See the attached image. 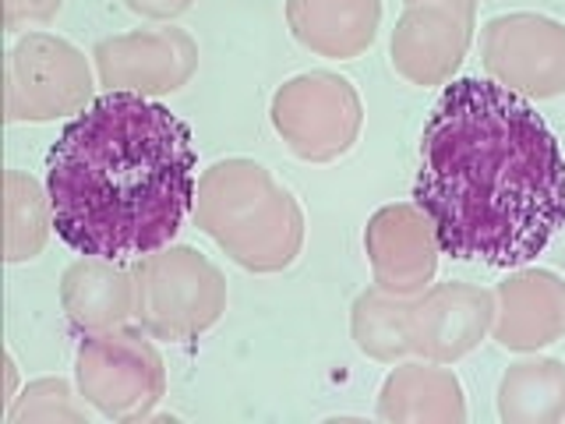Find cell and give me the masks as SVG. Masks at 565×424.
Returning <instances> with one entry per match:
<instances>
[{
    "mask_svg": "<svg viewBox=\"0 0 565 424\" xmlns=\"http://www.w3.org/2000/svg\"><path fill=\"white\" fill-rule=\"evenodd\" d=\"M414 202L446 255L526 265L565 226V159L520 93L459 78L424 124Z\"/></svg>",
    "mask_w": 565,
    "mask_h": 424,
    "instance_id": "6da1fadb",
    "label": "cell"
},
{
    "mask_svg": "<svg viewBox=\"0 0 565 424\" xmlns=\"http://www.w3.org/2000/svg\"><path fill=\"white\" fill-rule=\"evenodd\" d=\"M491 294L446 283L411 308V350L431 361H452L467 353L488 326L494 311Z\"/></svg>",
    "mask_w": 565,
    "mask_h": 424,
    "instance_id": "9c48e42d",
    "label": "cell"
},
{
    "mask_svg": "<svg viewBox=\"0 0 565 424\" xmlns=\"http://www.w3.org/2000/svg\"><path fill=\"white\" fill-rule=\"evenodd\" d=\"M441 252L431 220L414 205H388L367 226V255L379 287L388 294H414L435 276Z\"/></svg>",
    "mask_w": 565,
    "mask_h": 424,
    "instance_id": "52a82bcc",
    "label": "cell"
},
{
    "mask_svg": "<svg viewBox=\"0 0 565 424\" xmlns=\"http://www.w3.org/2000/svg\"><path fill=\"white\" fill-rule=\"evenodd\" d=\"M379 0H290L297 40L326 57H358L375 40Z\"/></svg>",
    "mask_w": 565,
    "mask_h": 424,
    "instance_id": "30bf717a",
    "label": "cell"
},
{
    "mask_svg": "<svg viewBox=\"0 0 565 424\" xmlns=\"http://www.w3.org/2000/svg\"><path fill=\"white\" fill-rule=\"evenodd\" d=\"M64 305L82 326L120 322L131 311V287L120 269H110L106 258L82 262L64 276Z\"/></svg>",
    "mask_w": 565,
    "mask_h": 424,
    "instance_id": "7c38bea8",
    "label": "cell"
},
{
    "mask_svg": "<svg viewBox=\"0 0 565 424\" xmlns=\"http://www.w3.org/2000/svg\"><path fill=\"white\" fill-rule=\"evenodd\" d=\"M499 411L505 421H558L565 414V368L558 361L509 368Z\"/></svg>",
    "mask_w": 565,
    "mask_h": 424,
    "instance_id": "4fadbf2b",
    "label": "cell"
},
{
    "mask_svg": "<svg viewBox=\"0 0 565 424\" xmlns=\"http://www.w3.org/2000/svg\"><path fill=\"white\" fill-rule=\"evenodd\" d=\"M565 332V283L555 273L526 269L494 290V340L534 350Z\"/></svg>",
    "mask_w": 565,
    "mask_h": 424,
    "instance_id": "ba28073f",
    "label": "cell"
},
{
    "mask_svg": "<svg viewBox=\"0 0 565 424\" xmlns=\"http://www.w3.org/2000/svg\"><path fill=\"white\" fill-rule=\"evenodd\" d=\"M382 417L463 421V393L449 371L411 364L393 371L382 385Z\"/></svg>",
    "mask_w": 565,
    "mask_h": 424,
    "instance_id": "8fae6325",
    "label": "cell"
},
{
    "mask_svg": "<svg viewBox=\"0 0 565 424\" xmlns=\"http://www.w3.org/2000/svg\"><path fill=\"white\" fill-rule=\"evenodd\" d=\"M484 64L512 93H565V29L541 14H505L484 29Z\"/></svg>",
    "mask_w": 565,
    "mask_h": 424,
    "instance_id": "277c9868",
    "label": "cell"
},
{
    "mask_svg": "<svg viewBox=\"0 0 565 424\" xmlns=\"http://www.w3.org/2000/svg\"><path fill=\"white\" fill-rule=\"evenodd\" d=\"M78 379L85 396L103 414L131 417L146 414L163 393V371L149 343L138 336H96L78 353Z\"/></svg>",
    "mask_w": 565,
    "mask_h": 424,
    "instance_id": "5b68a950",
    "label": "cell"
},
{
    "mask_svg": "<svg viewBox=\"0 0 565 424\" xmlns=\"http://www.w3.org/2000/svg\"><path fill=\"white\" fill-rule=\"evenodd\" d=\"M57 237L93 258H138L170 244L194 199L191 131L167 106L110 93L71 120L46 159Z\"/></svg>",
    "mask_w": 565,
    "mask_h": 424,
    "instance_id": "7a4b0ae2",
    "label": "cell"
},
{
    "mask_svg": "<svg viewBox=\"0 0 565 424\" xmlns=\"http://www.w3.org/2000/svg\"><path fill=\"white\" fill-rule=\"evenodd\" d=\"M273 120L279 135L290 138L297 156L332 159L350 149L361 128V99L350 82L315 71L279 88L273 103Z\"/></svg>",
    "mask_w": 565,
    "mask_h": 424,
    "instance_id": "3957f363",
    "label": "cell"
},
{
    "mask_svg": "<svg viewBox=\"0 0 565 424\" xmlns=\"http://www.w3.org/2000/svg\"><path fill=\"white\" fill-rule=\"evenodd\" d=\"M411 308L414 305L388 297L385 287L364 294L353 311V336H358L361 350L382 361H393L396 353L411 350Z\"/></svg>",
    "mask_w": 565,
    "mask_h": 424,
    "instance_id": "5bb4252c",
    "label": "cell"
},
{
    "mask_svg": "<svg viewBox=\"0 0 565 424\" xmlns=\"http://www.w3.org/2000/svg\"><path fill=\"white\" fill-rule=\"evenodd\" d=\"M473 0H411L393 35V64L417 85L441 82L463 61Z\"/></svg>",
    "mask_w": 565,
    "mask_h": 424,
    "instance_id": "8992f818",
    "label": "cell"
}]
</instances>
